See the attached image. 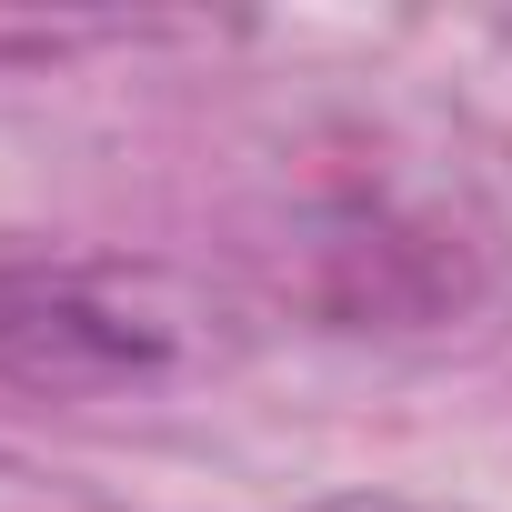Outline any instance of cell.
<instances>
[{
	"label": "cell",
	"instance_id": "cell-1",
	"mask_svg": "<svg viewBox=\"0 0 512 512\" xmlns=\"http://www.w3.org/2000/svg\"><path fill=\"white\" fill-rule=\"evenodd\" d=\"M221 352V312L161 262H0V382L141 392Z\"/></svg>",
	"mask_w": 512,
	"mask_h": 512
},
{
	"label": "cell",
	"instance_id": "cell-2",
	"mask_svg": "<svg viewBox=\"0 0 512 512\" xmlns=\"http://www.w3.org/2000/svg\"><path fill=\"white\" fill-rule=\"evenodd\" d=\"M322 512H432V502H402V492H332Z\"/></svg>",
	"mask_w": 512,
	"mask_h": 512
}]
</instances>
